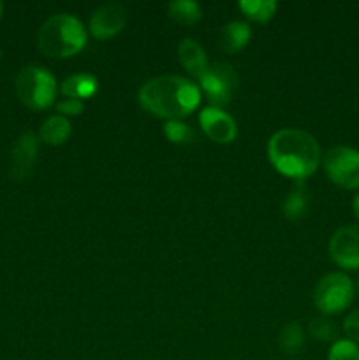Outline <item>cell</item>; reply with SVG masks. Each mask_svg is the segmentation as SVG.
I'll list each match as a JSON object with an SVG mask.
<instances>
[{"mask_svg":"<svg viewBox=\"0 0 359 360\" xmlns=\"http://www.w3.org/2000/svg\"><path fill=\"white\" fill-rule=\"evenodd\" d=\"M16 94L21 104L34 111L48 109L56 98L55 76L44 67H23L16 76Z\"/></svg>","mask_w":359,"mask_h":360,"instance_id":"4","label":"cell"},{"mask_svg":"<svg viewBox=\"0 0 359 360\" xmlns=\"http://www.w3.org/2000/svg\"><path fill=\"white\" fill-rule=\"evenodd\" d=\"M2 14H4V4L0 2V18H2Z\"/></svg>","mask_w":359,"mask_h":360,"instance_id":"26","label":"cell"},{"mask_svg":"<svg viewBox=\"0 0 359 360\" xmlns=\"http://www.w3.org/2000/svg\"><path fill=\"white\" fill-rule=\"evenodd\" d=\"M331 260L341 269H359V225L340 227L329 239L327 246Z\"/></svg>","mask_w":359,"mask_h":360,"instance_id":"8","label":"cell"},{"mask_svg":"<svg viewBox=\"0 0 359 360\" xmlns=\"http://www.w3.org/2000/svg\"><path fill=\"white\" fill-rule=\"evenodd\" d=\"M39 153V137L34 132H25L14 141L9 158V176L13 181L21 183L34 172Z\"/></svg>","mask_w":359,"mask_h":360,"instance_id":"9","label":"cell"},{"mask_svg":"<svg viewBox=\"0 0 359 360\" xmlns=\"http://www.w3.org/2000/svg\"><path fill=\"white\" fill-rule=\"evenodd\" d=\"M178 60L189 74L199 79L204 72L208 70L210 63H208L206 53H204L203 46L196 41V39H183L178 44Z\"/></svg>","mask_w":359,"mask_h":360,"instance_id":"12","label":"cell"},{"mask_svg":"<svg viewBox=\"0 0 359 360\" xmlns=\"http://www.w3.org/2000/svg\"><path fill=\"white\" fill-rule=\"evenodd\" d=\"M127 23V11L122 4L109 2L95 9L90 16V34L99 41L115 37L123 30Z\"/></svg>","mask_w":359,"mask_h":360,"instance_id":"10","label":"cell"},{"mask_svg":"<svg viewBox=\"0 0 359 360\" xmlns=\"http://www.w3.org/2000/svg\"><path fill=\"white\" fill-rule=\"evenodd\" d=\"M310 336L317 341H324V343H329V341H338V327L336 323L331 322L329 319H324V316H315V319L310 320Z\"/></svg>","mask_w":359,"mask_h":360,"instance_id":"21","label":"cell"},{"mask_svg":"<svg viewBox=\"0 0 359 360\" xmlns=\"http://www.w3.org/2000/svg\"><path fill=\"white\" fill-rule=\"evenodd\" d=\"M344 333L354 343H359V309L352 311L344 322Z\"/></svg>","mask_w":359,"mask_h":360,"instance_id":"24","label":"cell"},{"mask_svg":"<svg viewBox=\"0 0 359 360\" xmlns=\"http://www.w3.org/2000/svg\"><path fill=\"white\" fill-rule=\"evenodd\" d=\"M278 347L284 354L296 355L305 347V330L298 322H289L278 334Z\"/></svg>","mask_w":359,"mask_h":360,"instance_id":"17","label":"cell"},{"mask_svg":"<svg viewBox=\"0 0 359 360\" xmlns=\"http://www.w3.org/2000/svg\"><path fill=\"white\" fill-rule=\"evenodd\" d=\"M358 290H359V280H358Z\"/></svg>","mask_w":359,"mask_h":360,"instance_id":"28","label":"cell"},{"mask_svg":"<svg viewBox=\"0 0 359 360\" xmlns=\"http://www.w3.org/2000/svg\"><path fill=\"white\" fill-rule=\"evenodd\" d=\"M284 217L291 221H299L310 210V195L305 188H303L301 183H298L294 190L287 193L284 200Z\"/></svg>","mask_w":359,"mask_h":360,"instance_id":"16","label":"cell"},{"mask_svg":"<svg viewBox=\"0 0 359 360\" xmlns=\"http://www.w3.org/2000/svg\"><path fill=\"white\" fill-rule=\"evenodd\" d=\"M250 37H252V30H250L248 25L243 23V21H231L222 28L218 44H220L222 51L232 55V53L241 51L248 44Z\"/></svg>","mask_w":359,"mask_h":360,"instance_id":"13","label":"cell"},{"mask_svg":"<svg viewBox=\"0 0 359 360\" xmlns=\"http://www.w3.org/2000/svg\"><path fill=\"white\" fill-rule=\"evenodd\" d=\"M239 9L256 23H267L275 16L277 2H273V0H241Z\"/></svg>","mask_w":359,"mask_h":360,"instance_id":"19","label":"cell"},{"mask_svg":"<svg viewBox=\"0 0 359 360\" xmlns=\"http://www.w3.org/2000/svg\"><path fill=\"white\" fill-rule=\"evenodd\" d=\"M87 44V30L73 14H55L39 28L37 48L49 58H69Z\"/></svg>","mask_w":359,"mask_h":360,"instance_id":"3","label":"cell"},{"mask_svg":"<svg viewBox=\"0 0 359 360\" xmlns=\"http://www.w3.org/2000/svg\"><path fill=\"white\" fill-rule=\"evenodd\" d=\"M141 108L162 120H182L201 102V91L192 81L180 76H157L137 91Z\"/></svg>","mask_w":359,"mask_h":360,"instance_id":"2","label":"cell"},{"mask_svg":"<svg viewBox=\"0 0 359 360\" xmlns=\"http://www.w3.org/2000/svg\"><path fill=\"white\" fill-rule=\"evenodd\" d=\"M327 360H359L358 343L351 340H338L331 345Z\"/></svg>","mask_w":359,"mask_h":360,"instance_id":"22","label":"cell"},{"mask_svg":"<svg viewBox=\"0 0 359 360\" xmlns=\"http://www.w3.org/2000/svg\"><path fill=\"white\" fill-rule=\"evenodd\" d=\"M324 171L336 186L359 188V151L348 146H334L324 155Z\"/></svg>","mask_w":359,"mask_h":360,"instance_id":"6","label":"cell"},{"mask_svg":"<svg viewBox=\"0 0 359 360\" xmlns=\"http://www.w3.org/2000/svg\"><path fill=\"white\" fill-rule=\"evenodd\" d=\"M83 109H84L83 102L76 101V98H63V101H60L58 104H56V112H58L60 116H65V118L81 115Z\"/></svg>","mask_w":359,"mask_h":360,"instance_id":"23","label":"cell"},{"mask_svg":"<svg viewBox=\"0 0 359 360\" xmlns=\"http://www.w3.org/2000/svg\"><path fill=\"white\" fill-rule=\"evenodd\" d=\"M168 14L178 25H196L203 18L201 6L194 0H175L168 6Z\"/></svg>","mask_w":359,"mask_h":360,"instance_id":"18","label":"cell"},{"mask_svg":"<svg viewBox=\"0 0 359 360\" xmlns=\"http://www.w3.org/2000/svg\"><path fill=\"white\" fill-rule=\"evenodd\" d=\"M99 81L92 74H74L67 77L60 86V91L65 98H76L83 102V98H90L97 94Z\"/></svg>","mask_w":359,"mask_h":360,"instance_id":"15","label":"cell"},{"mask_svg":"<svg viewBox=\"0 0 359 360\" xmlns=\"http://www.w3.org/2000/svg\"><path fill=\"white\" fill-rule=\"evenodd\" d=\"M73 132V127H70L69 118L65 116H49L44 123L39 129V139L44 144L49 146H62L63 143H67Z\"/></svg>","mask_w":359,"mask_h":360,"instance_id":"14","label":"cell"},{"mask_svg":"<svg viewBox=\"0 0 359 360\" xmlns=\"http://www.w3.org/2000/svg\"><path fill=\"white\" fill-rule=\"evenodd\" d=\"M267 158L282 176L303 183L319 167L320 146L305 130L282 129L267 141Z\"/></svg>","mask_w":359,"mask_h":360,"instance_id":"1","label":"cell"},{"mask_svg":"<svg viewBox=\"0 0 359 360\" xmlns=\"http://www.w3.org/2000/svg\"><path fill=\"white\" fill-rule=\"evenodd\" d=\"M199 125L211 141L218 144H229L238 136L236 122L224 111L217 108H204L199 112Z\"/></svg>","mask_w":359,"mask_h":360,"instance_id":"11","label":"cell"},{"mask_svg":"<svg viewBox=\"0 0 359 360\" xmlns=\"http://www.w3.org/2000/svg\"><path fill=\"white\" fill-rule=\"evenodd\" d=\"M162 132L168 137L169 143L172 144H187L196 137L192 129L185 122H182V120H168L164 127H162Z\"/></svg>","mask_w":359,"mask_h":360,"instance_id":"20","label":"cell"},{"mask_svg":"<svg viewBox=\"0 0 359 360\" xmlns=\"http://www.w3.org/2000/svg\"><path fill=\"white\" fill-rule=\"evenodd\" d=\"M354 299V285L344 273H329L320 278L313 290L315 308L324 315H338L351 306Z\"/></svg>","mask_w":359,"mask_h":360,"instance_id":"5","label":"cell"},{"mask_svg":"<svg viewBox=\"0 0 359 360\" xmlns=\"http://www.w3.org/2000/svg\"><path fill=\"white\" fill-rule=\"evenodd\" d=\"M199 84L210 101V108L222 109L231 102L232 94L238 86V76L227 63H215L199 77Z\"/></svg>","mask_w":359,"mask_h":360,"instance_id":"7","label":"cell"},{"mask_svg":"<svg viewBox=\"0 0 359 360\" xmlns=\"http://www.w3.org/2000/svg\"><path fill=\"white\" fill-rule=\"evenodd\" d=\"M0 58H2V49H0Z\"/></svg>","mask_w":359,"mask_h":360,"instance_id":"27","label":"cell"},{"mask_svg":"<svg viewBox=\"0 0 359 360\" xmlns=\"http://www.w3.org/2000/svg\"><path fill=\"white\" fill-rule=\"evenodd\" d=\"M352 211H354L355 218L359 220V193H355L354 200H352Z\"/></svg>","mask_w":359,"mask_h":360,"instance_id":"25","label":"cell"}]
</instances>
